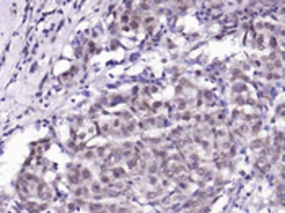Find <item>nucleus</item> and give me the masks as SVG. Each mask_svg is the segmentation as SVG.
I'll list each match as a JSON object with an SVG mask.
<instances>
[{
    "label": "nucleus",
    "instance_id": "f257e3e1",
    "mask_svg": "<svg viewBox=\"0 0 285 213\" xmlns=\"http://www.w3.org/2000/svg\"><path fill=\"white\" fill-rule=\"evenodd\" d=\"M126 176V169H122V168H114L112 169V177H116V179H121Z\"/></svg>",
    "mask_w": 285,
    "mask_h": 213
},
{
    "label": "nucleus",
    "instance_id": "f03ea898",
    "mask_svg": "<svg viewBox=\"0 0 285 213\" xmlns=\"http://www.w3.org/2000/svg\"><path fill=\"white\" fill-rule=\"evenodd\" d=\"M90 190L93 192V194H96V195H98V194H101V192H103V187H101L100 182H95V184L91 185V189H90Z\"/></svg>",
    "mask_w": 285,
    "mask_h": 213
},
{
    "label": "nucleus",
    "instance_id": "7ed1b4c3",
    "mask_svg": "<svg viewBox=\"0 0 285 213\" xmlns=\"http://www.w3.org/2000/svg\"><path fill=\"white\" fill-rule=\"evenodd\" d=\"M127 166H129L131 169L137 168V159H129V161H127Z\"/></svg>",
    "mask_w": 285,
    "mask_h": 213
}]
</instances>
